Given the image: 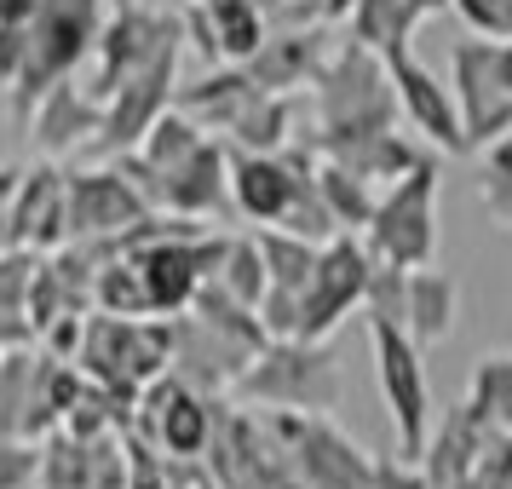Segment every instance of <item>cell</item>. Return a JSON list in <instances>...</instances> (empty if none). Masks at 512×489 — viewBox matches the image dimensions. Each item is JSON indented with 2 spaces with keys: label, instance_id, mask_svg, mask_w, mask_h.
Segmentation results:
<instances>
[{
  "label": "cell",
  "instance_id": "obj_3",
  "mask_svg": "<svg viewBox=\"0 0 512 489\" xmlns=\"http://www.w3.org/2000/svg\"><path fill=\"white\" fill-rule=\"evenodd\" d=\"M231 392L271 415H328L340 403V357L328 340H265Z\"/></svg>",
  "mask_w": 512,
  "mask_h": 489
},
{
  "label": "cell",
  "instance_id": "obj_29",
  "mask_svg": "<svg viewBox=\"0 0 512 489\" xmlns=\"http://www.w3.org/2000/svg\"><path fill=\"white\" fill-rule=\"evenodd\" d=\"M213 277H219V288H225L231 300H242V305L259 311V300L271 294V271H265V254H259V236H231Z\"/></svg>",
  "mask_w": 512,
  "mask_h": 489
},
{
  "label": "cell",
  "instance_id": "obj_17",
  "mask_svg": "<svg viewBox=\"0 0 512 489\" xmlns=\"http://www.w3.org/2000/svg\"><path fill=\"white\" fill-rule=\"evenodd\" d=\"M328 29L323 24H288L277 35H265V47L248 58V75H254L265 93H300L311 87L328 64Z\"/></svg>",
  "mask_w": 512,
  "mask_h": 489
},
{
  "label": "cell",
  "instance_id": "obj_26",
  "mask_svg": "<svg viewBox=\"0 0 512 489\" xmlns=\"http://www.w3.org/2000/svg\"><path fill=\"white\" fill-rule=\"evenodd\" d=\"M259 254H265V271H271V288H294V294H305V282H311V271H317L323 242L288 231V225H265V231H259Z\"/></svg>",
  "mask_w": 512,
  "mask_h": 489
},
{
  "label": "cell",
  "instance_id": "obj_31",
  "mask_svg": "<svg viewBox=\"0 0 512 489\" xmlns=\"http://www.w3.org/2000/svg\"><path fill=\"white\" fill-rule=\"evenodd\" d=\"M363 311H369V323H397L403 328V311H409V271L374 259L369 288H363Z\"/></svg>",
  "mask_w": 512,
  "mask_h": 489
},
{
  "label": "cell",
  "instance_id": "obj_24",
  "mask_svg": "<svg viewBox=\"0 0 512 489\" xmlns=\"http://www.w3.org/2000/svg\"><path fill=\"white\" fill-rule=\"evenodd\" d=\"M294 139L300 133H294V98L288 93H259L225 133V144H236V150H282Z\"/></svg>",
  "mask_w": 512,
  "mask_h": 489
},
{
  "label": "cell",
  "instance_id": "obj_33",
  "mask_svg": "<svg viewBox=\"0 0 512 489\" xmlns=\"http://www.w3.org/2000/svg\"><path fill=\"white\" fill-rule=\"evenodd\" d=\"M41 449L29 438H12V432H0V489H35L41 484Z\"/></svg>",
  "mask_w": 512,
  "mask_h": 489
},
{
  "label": "cell",
  "instance_id": "obj_11",
  "mask_svg": "<svg viewBox=\"0 0 512 489\" xmlns=\"http://www.w3.org/2000/svg\"><path fill=\"white\" fill-rule=\"evenodd\" d=\"M179 52H185L179 41H167L150 64H139L116 93L104 98V133H98V150H104V156L139 150L144 133L173 110V93H179V87H173V81H179Z\"/></svg>",
  "mask_w": 512,
  "mask_h": 489
},
{
  "label": "cell",
  "instance_id": "obj_34",
  "mask_svg": "<svg viewBox=\"0 0 512 489\" xmlns=\"http://www.w3.org/2000/svg\"><path fill=\"white\" fill-rule=\"evenodd\" d=\"M374 489H432V478H426V466L420 461H374Z\"/></svg>",
  "mask_w": 512,
  "mask_h": 489
},
{
  "label": "cell",
  "instance_id": "obj_18",
  "mask_svg": "<svg viewBox=\"0 0 512 489\" xmlns=\"http://www.w3.org/2000/svg\"><path fill=\"white\" fill-rule=\"evenodd\" d=\"M311 144V139H305ZM323 162H340L346 173L357 179H369V185H397L409 167L426 162V150H420L409 133H397V127H380V133H351V139H317L311 144Z\"/></svg>",
  "mask_w": 512,
  "mask_h": 489
},
{
  "label": "cell",
  "instance_id": "obj_14",
  "mask_svg": "<svg viewBox=\"0 0 512 489\" xmlns=\"http://www.w3.org/2000/svg\"><path fill=\"white\" fill-rule=\"evenodd\" d=\"M225 196H231V144L219 133H208L185 162L156 173V208L179 219H213L225 213Z\"/></svg>",
  "mask_w": 512,
  "mask_h": 489
},
{
  "label": "cell",
  "instance_id": "obj_32",
  "mask_svg": "<svg viewBox=\"0 0 512 489\" xmlns=\"http://www.w3.org/2000/svg\"><path fill=\"white\" fill-rule=\"evenodd\" d=\"M449 12L466 24V35L512 41V0H449Z\"/></svg>",
  "mask_w": 512,
  "mask_h": 489
},
{
  "label": "cell",
  "instance_id": "obj_12",
  "mask_svg": "<svg viewBox=\"0 0 512 489\" xmlns=\"http://www.w3.org/2000/svg\"><path fill=\"white\" fill-rule=\"evenodd\" d=\"M150 196L133 185L121 162L70 167V242H116L150 219Z\"/></svg>",
  "mask_w": 512,
  "mask_h": 489
},
{
  "label": "cell",
  "instance_id": "obj_6",
  "mask_svg": "<svg viewBox=\"0 0 512 489\" xmlns=\"http://www.w3.org/2000/svg\"><path fill=\"white\" fill-rule=\"evenodd\" d=\"M369 346H374L380 397H386L392 426H397V455L420 461L426 438H432V392H426V363H420L426 346H415L409 328H397V323H369Z\"/></svg>",
  "mask_w": 512,
  "mask_h": 489
},
{
  "label": "cell",
  "instance_id": "obj_13",
  "mask_svg": "<svg viewBox=\"0 0 512 489\" xmlns=\"http://www.w3.org/2000/svg\"><path fill=\"white\" fill-rule=\"evenodd\" d=\"M386 70H392L397 110H403V121H409V133H415V139H426L432 150H443V156H466L472 144H466L455 93H449V87H443V81L426 70L420 58H409V47L392 52V58H386Z\"/></svg>",
  "mask_w": 512,
  "mask_h": 489
},
{
  "label": "cell",
  "instance_id": "obj_23",
  "mask_svg": "<svg viewBox=\"0 0 512 489\" xmlns=\"http://www.w3.org/2000/svg\"><path fill=\"white\" fill-rule=\"evenodd\" d=\"M432 12H426V0H357L351 6V41H363L374 47L380 58H392V52L409 47V35L426 24Z\"/></svg>",
  "mask_w": 512,
  "mask_h": 489
},
{
  "label": "cell",
  "instance_id": "obj_1",
  "mask_svg": "<svg viewBox=\"0 0 512 489\" xmlns=\"http://www.w3.org/2000/svg\"><path fill=\"white\" fill-rule=\"evenodd\" d=\"M116 0H35L24 24H0V98L24 127L47 87L70 81L98 47V29Z\"/></svg>",
  "mask_w": 512,
  "mask_h": 489
},
{
  "label": "cell",
  "instance_id": "obj_27",
  "mask_svg": "<svg viewBox=\"0 0 512 489\" xmlns=\"http://www.w3.org/2000/svg\"><path fill=\"white\" fill-rule=\"evenodd\" d=\"M317 190H323V202L340 231H363L374 219V202H380L369 179H357V173H346L340 162H323V156H317Z\"/></svg>",
  "mask_w": 512,
  "mask_h": 489
},
{
  "label": "cell",
  "instance_id": "obj_8",
  "mask_svg": "<svg viewBox=\"0 0 512 489\" xmlns=\"http://www.w3.org/2000/svg\"><path fill=\"white\" fill-rule=\"evenodd\" d=\"M167 41H185V18H179V12H150V6H139V0H116L110 18H104V29H98L87 93L104 104V98L116 93L139 64H150Z\"/></svg>",
  "mask_w": 512,
  "mask_h": 489
},
{
  "label": "cell",
  "instance_id": "obj_2",
  "mask_svg": "<svg viewBox=\"0 0 512 489\" xmlns=\"http://www.w3.org/2000/svg\"><path fill=\"white\" fill-rule=\"evenodd\" d=\"M397 87L386 58L363 41H340L328 52L323 75L311 81V133L305 139H351V133H380L397 127Z\"/></svg>",
  "mask_w": 512,
  "mask_h": 489
},
{
  "label": "cell",
  "instance_id": "obj_21",
  "mask_svg": "<svg viewBox=\"0 0 512 489\" xmlns=\"http://www.w3.org/2000/svg\"><path fill=\"white\" fill-rule=\"evenodd\" d=\"M265 93L254 75H248V64H231V70H213V75H202L196 87H179L173 93V110H185L196 127H208V133H231V121L254 104V98Z\"/></svg>",
  "mask_w": 512,
  "mask_h": 489
},
{
  "label": "cell",
  "instance_id": "obj_10",
  "mask_svg": "<svg viewBox=\"0 0 512 489\" xmlns=\"http://www.w3.org/2000/svg\"><path fill=\"white\" fill-rule=\"evenodd\" d=\"M449 93H455L472 150L512 133V93L501 87V41H484V35L455 41L449 47Z\"/></svg>",
  "mask_w": 512,
  "mask_h": 489
},
{
  "label": "cell",
  "instance_id": "obj_15",
  "mask_svg": "<svg viewBox=\"0 0 512 489\" xmlns=\"http://www.w3.org/2000/svg\"><path fill=\"white\" fill-rule=\"evenodd\" d=\"M70 242V173L64 167H29L12 196V248L58 254Z\"/></svg>",
  "mask_w": 512,
  "mask_h": 489
},
{
  "label": "cell",
  "instance_id": "obj_19",
  "mask_svg": "<svg viewBox=\"0 0 512 489\" xmlns=\"http://www.w3.org/2000/svg\"><path fill=\"white\" fill-rule=\"evenodd\" d=\"M495 438H501V432H495V426H489L472 403H461L455 415H443V426L426 438V455H420V466H426L432 489L472 478V472H478V461H484V449Z\"/></svg>",
  "mask_w": 512,
  "mask_h": 489
},
{
  "label": "cell",
  "instance_id": "obj_7",
  "mask_svg": "<svg viewBox=\"0 0 512 489\" xmlns=\"http://www.w3.org/2000/svg\"><path fill=\"white\" fill-rule=\"evenodd\" d=\"M317 179V150L305 133L282 150H236L231 144V208L254 225H282L294 196Z\"/></svg>",
  "mask_w": 512,
  "mask_h": 489
},
{
  "label": "cell",
  "instance_id": "obj_16",
  "mask_svg": "<svg viewBox=\"0 0 512 489\" xmlns=\"http://www.w3.org/2000/svg\"><path fill=\"white\" fill-rule=\"evenodd\" d=\"M24 133L35 139L41 156H70L75 144H98V133H104V104L70 75V81H58V87L41 93L35 116L24 121Z\"/></svg>",
  "mask_w": 512,
  "mask_h": 489
},
{
  "label": "cell",
  "instance_id": "obj_25",
  "mask_svg": "<svg viewBox=\"0 0 512 489\" xmlns=\"http://www.w3.org/2000/svg\"><path fill=\"white\" fill-rule=\"evenodd\" d=\"M202 6H208V18H213V35H219L225 64H248V58L265 47L271 18H265L259 0H202Z\"/></svg>",
  "mask_w": 512,
  "mask_h": 489
},
{
  "label": "cell",
  "instance_id": "obj_28",
  "mask_svg": "<svg viewBox=\"0 0 512 489\" xmlns=\"http://www.w3.org/2000/svg\"><path fill=\"white\" fill-rule=\"evenodd\" d=\"M466 403H472L495 432H512V351H484V357H478L472 386H466Z\"/></svg>",
  "mask_w": 512,
  "mask_h": 489
},
{
  "label": "cell",
  "instance_id": "obj_30",
  "mask_svg": "<svg viewBox=\"0 0 512 489\" xmlns=\"http://www.w3.org/2000/svg\"><path fill=\"white\" fill-rule=\"evenodd\" d=\"M478 190H484L489 219L512 231V133H501L495 144L478 150Z\"/></svg>",
  "mask_w": 512,
  "mask_h": 489
},
{
  "label": "cell",
  "instance_id": "obj_4",
  "mask_svg": "<svg viewBox=\"0 0 512 489\" xmlns=\"http://www.w3.org/2000/svg\"><path fill=\"white\" fill-rule=\"evenodd\" d=\"M173 346H179L173 317H116V311H104V317H87L75 363L98 392L139 397L156 374H167Z\"/></svg>",
  "mask_w": 512,
  "mask_h": 489
},
{
  "label": "cell",
  "instance_id": "obj_9",
  "mask_svg": "<svg viewBox=\"0 0 512 489\" xmlns=\"http://www.w3.org/2000/svg\"><path fill=\"white\" fill-rule=\"evenodd\" d=\"M369 271H374L369 242H357L351 231L328 236L323 254H317V271H311V282L300 294V334L294 340H334V328L363 305Z\"/></svg>",
  "mask_w": 512,
  "mask_h": 489
},
{
  "label": "cell",
  "instance_id": "obj_5",
  "mask_svg": "<svg viewBox=\"0 0 512 489\" xmlns=\"http://www.w3.org/2000/svg\"><path fill=\"white\" fill-rule=\"evenodd\" d=\"M363 242L374 259L403 271L438 259V156H426L397 185H386V196L374 202V219L363 225Z\"/></svg>",
  "mask_w": 512,
  "mask_h": 489
},
{
  "label": "cell",
  "instance_id": "obj_22",
  "mask_svg": "<svg viewBox=\"0 0 512 489\" xmlns=\"http://www.w3.org/2000/svg\"><path fill=\"white\" fill-rule=\"evenodd\" d=\"M461 323V282L438 271V265H415L409 271V311H403V328L415 346H438L449 340Z\"/></svg>",
  "mask_w": 512,
  "mask_h": 489
},
{
  "label": "cell",
  "instance_id": "obj_35",
  "mask_svg": "<svg viewBox=\"0 0 512 489\" xmlns=\"http://www.w3.org/2000/svg\"><path fill=\"white\" fill-rule=\"evenodd\" d=\"M35 12V0H0V24H24Z\"/></svg>",
  "mask_w": 512,
  "mask_h": 489
},
{
  "label": "cell",
  "instance_id": "obj_20",
  "mask_svg": "<svg viewBox=\"0 0 512 489\" xmlns=\"http://www.w3.org/2000/svg\"><path fill=\"white\" fill-rule=\"evenodd\" d=\"M144 426H150V438L162 443L167 455H202L213 443V403L190 380H167L162 392L150 397Z\"/></svg>",
  "mask_w": 512,
  "mask_h": 489
}]
</instances>
